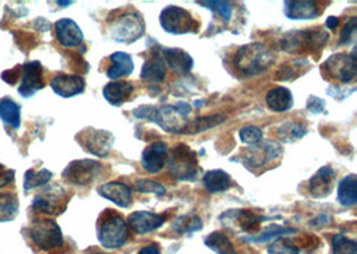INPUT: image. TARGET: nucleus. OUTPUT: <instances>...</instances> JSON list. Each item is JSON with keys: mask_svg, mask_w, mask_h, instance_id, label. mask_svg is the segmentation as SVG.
<instances>
[{"mask_svg": "<svg viewBox=\"0 0 357 254\" xmlns=\"http://www.w3.org/2000/svg\"><path fill=\"white\" fill-rule=\"evenodd\" d=\"M275 64V55L262 43H250L238 48L233 57V64L245 77L265 73Z\"/></svg>", "mask_w": 357, "mask_h": 254, "instance_id": "obj_1", "label": "nucleus"}, {"mask_svg": "<svg viewBox=\"0 0 357 254\" xmlns=\"http://www.w3.org/2000/svg\"><path fill=\"white\" fill-rule=\"evenodd\" d=\"M129 230L123 216L113 209H106L98 218V241L106 249H118L123 246L130 236Z\"/></svg>", "mask_w": 357, "mask_h": 254, "instance_id": "obj_2", "label": "nucleus"}, {"mask_svg": "<svg viewBox=\"0 0 357 254\" xmlns=\"http://www.w3.org/2000/svg\"><path fill=\"white\" fill-rule=\"evenodd\" d=\"M328 40L329 33L320 27H316L308 30H294L285 33L280 40V46L282 51L288 54L303 55L321 50L328 43Z\"/></svg>", "mask_w": 357, "mask_h": 254, "instance_id": "obj_3", "label": "nucleus"}, {"mask_svg": "<svg viewBox=\"0 0 357 254\" xmlns=\"http://www.w3.org/2000/svg\"><path fill=\"white\" fill-rule=\"evenodd\" d=\"M199 170L197 153L185 143H178L167 154V172L174 179L195 182Z\"/></svg>", "mask_w": 357, "mask_h": 254, "instance_id": "obj_4", "label": "nucleus"}, {"mask_svg": "<svg viewBox=\"0 0 357 254\" xmlns=\"http://www.w3.org/2000/svg\"><path fill=\"white\" fill-rule=\"evenodd\" d=\"M109 32L110 36L118 43H132L142 38L145 33L144 16L135 10L123 11L121 15L112 20Z\"/></svg>", "mask_w": 357, "mask_h": 254, "instance_id": "obj_5", "label": "nucleus"}, {"mask_svg": "<svg viewBox=\"0 0 357 254\" xmlns=\"http://www.w3.org/2000/svg\"><path fill=\"white\" fill-rule=\"evenodd\" d=\"M192 112V106L186 102L176 105H165L162 107H154L150 122L162 127L165 131L172 134H182V130L188 124V117Z\"/></svg>", "mask_w": 357, "mask_h": 254, "instance_id": "obj_6", "label": "nucleus"}, {"mask_svg": "<svg viewBox=\"0 0 357 254\" xmlns=\"http://www.w3.org/2000/svg\"><path fill=\"white\" fill-rule=\"evenodd\" d=\"M30 237L33 244L45 252L63 246V234L59 225L49 218L33 220L30 225Z\"/></svg>", "mask_w": 357, "mask_h": 254, "instance_id": "obj_7", "label": "nucleus"}, {"mask_svg": "<svg viewBox=\"0 0 357 254\" xmlns=\"http://www.w3.org/2000/svg\"><path fill=\"white\" fill-rule=\"evenodd\" d=\"M160 23L165 31L173 35L195 33L199 30V23L193 15L178 6L165 7L160 15Z\"/></svg>", "mask_w": 357, "mask_h": 254, "instance_id": "obj_8", "label": "nucleus"}, {"mask_svg": "<svg viewBox=\"0 0 357 254\" xmlns=\"http://www.w3.org/2000/svg\"><path fill=\"white\" fill-rule=\"evenodd\" d=\"M75 140L81 144L84 151L100 158L109 156L115 141L113 133L106 130H98L94 127H86L81 133L77 134Z\"/></svg>", "mask_w": 357, "mask_h": 254, "instance_id": "obj_9", "label": "nucleus"}, {"mask_svg": "<svg viewBox=\"0 0 357 254\" xmlns=\"http://www.w3.org/2000/svg\"><path fill=\"white\" fill-rule=\"evenodd\" d=\"M282 153L284 149L282 146H280V143L265 141L262 144L257 143L255 146H249V149H245L243 154L238 157L249 170H253L261 169L268 163L281 158Z\"/></svg>", "mask_w": 357, "mask_h": 254, "instance_id": "obj_10", "label": "nucleus"}, {"mask_svg": "<svg viewBox=\"0 0 357 254\" xmlns=\"http://www.w3.org/2000/svg\"><path fill=\"white\" fill-rule=\"evenodd\" d=\"M67 204V191L59 185H52L49 188H45L33 198V209L36 213L47 216H59L65 211Z\"/></svg>", "mask_w": 357, "mask_h": 254, "instance_id": "obj_11", "label": "nucleus"}, {"mask_svg": "<svg viewBox=\"0 0 357 254\" xmlns=\"http://www.w3.org/2000/svg\"><path fill=\"white\" fill-rule=\"evenodd\" d=\"M356 50L352 54L339 52L329 57L325 64L321 66V70L326 74L329 80H336L341 83H348L356 77Z\"/></svg>", "mask_w": 357, "mask_h": 254, "instance_id": "obj_12", "label": "nucleus"}, {"mask_svg": "<svg viewBox=\"0 0 357 254\" xmlns=\"http://www.w3.org/2000/svg\"><path fill=\"white\" fill-rule=\"evenodd\" d=\"M102 172V165L94 159H78L67 165L62 177L75 186H86L94 182Z\"/></svg>", "mask_w": 357, "mask_h": 254, "instance_id": "obj_13", "label": "nucleus"}, {"mask_svg": "<svg viewBox=\"0 0 357 254\" xmlns=\"http://www.w3.org/2000/svg\"><path fill=\"white\" fill-rule=\"evenodd\" d=\"M45 87L43 78V66L39 61H31L22 66L20 73V86L17 89L19 94L23 98L31 96Z\"/></svg>", "mask_w": 357, "mask_h": 254, "instance_id": "obj_14", "label": "nucleus"}, {"mask_svg": "<svg viewBox=\"0 0 357 254\" xmlns=\"http://www.w3.org/2000/svg\"><path fill=\"white\" fill-rule=\"evenodd\" d=\"M166 221V217L163 214L151 213L146 210L134 211L128 217V226L135 234H147L157 229H160Z\"/></svg>", "mask_w": 357, "mask_h": 254, "instance_id": "obj_15", "label": "nucleus"}, {"mask_svg": "<svg viewBox=\"0 0 357 254\" xmlns=\"http://www.w3.org/2000/svg\"><path fill=\"white\" fill-rule=\"evenodd\" d=\"M222 217H227V221L236 223L237 227L245 233H257L261 223L268 221V217L261 216L250 209L229 210L222 214Z\"/></svg>", "mask_w": 357, "mask_h": 254, "instance_id": "obj_16", "label": "nucleus"}, {"mask_svg": "<svg viewBox=\"0 0 357 254\" xmlns=\"http://www.w3.org/2000/svg\"><path fill=\"white\" fill-rule=\"evenodd\" d=\"M167 154H169V149L166 143H150L142 153V158H141L142 167L150 174L160 173L165 167Z\"/></svg>", "mask_w": 357, "mask_h": 254, "instance_id": "obj_17", "label": "nucleus"}, {"mask_svg": "<svg viewBox=\"0 0 357 254\" xmlns=\"http://www.w3.org/2000/svg\"><path fill=\"white\" fill-rule=\"evenodd\" d=\"M166 68H167V66L163 59L161 48L160 50L153 48L150 51L149 58L142 66L141 80L146 83H151V84L161 83L166 77Z\"/></svg>", "mask_w": 357, "mask_h": 254, "instance_id": "obj_18", "label": "nucleus"}, {"mask_svg": "<svg viewBox=\"0 0 357 254\" xmlns=\"http://www.w3.org/2000/svg\"><path fill=\"white\" fill-rule=\"evenodd\" d=\"M336 172L331 166H323L308 182V190L313 198H325L328 197L335 186Z\"/></svg>", "mask_w": 357, "mask_h": 254, "instance_id": "obj_19", "label": "nucleus"}, {"mask_svg": "<svg viewBox=\"0 0 357 254\" xmlns=\"http://www.w3.org/2000/svg\"><path fill=\"white\" fill-rule=\"evenodd\" d=\"M52 91L62 98L79 96L86 89V82L79 75L59 74L50 82Z\"/></svg>", "mask_w": 357, "mask_h": 254, "instance_id": "obj_20", "label": "nucleus"}, {"mask_svg": "<svg viewBox=\"0 0 357 254\" xmlns=\"http://www.w3.org/2000/svg\"><path fill=\"white\" fill-rule=\"evenodd\" d=\"M98 194L109 201H112L116 207H129L132 201V191L129 185L119 181H112L98 188Z\"/></svg>", "mask_w": 357, "mask_h": 254, "instance_id": "obj_21", "label": "nucleus"}, {"mask_svg": "<svg viewBox=\"0 0 357 254\" xmlns=\"http://www.w3.org/2000/svg\"><path fill=\"white\" fill-rule=\"evenodd\" d=\"M55 36L63 47H78L83 42L81 27L73 19H59L55 24Z\"/></svg>", "mask_w": 357, "mask_h": 254, "instance_id": "obj_22", "label": "nucleus"}, {"mask_svg": "<svg viewBox=\"0 0 357 254\" xmlns=\"http://www.w3.org/2000/svg\"><path fill=\"white\" fill-rule=\"evenodd\" d=\"M319 1L304 0V1H284V14L293 20H310L321 14Z\"/></svg>", "mask_w": 357, "mask_h": 254, "instance_id": "obj_23", "label": "nucleus"}, {"mask_svg": "<svg viewBox=\"0 0 357 254\" xmlns=\"http://www.w3.org/2000/svg\"><path fill=\"white\" fill-rule=\"evenodd\" d=\"M163 59L177 74H188L193 68V58L182 48L161 47Z\"/></svg>", "mask_w": 357, "mask_h": 254, "instance_id": "obj_24", "label": "nucleus"}, {"mask_svg": "<svg viewBox=\"0 0 357 254\" xmlns=\"http://www.w3.org/2000/svg\"><path fill=\"white\" fill-rule=\"evenodd\" d=\"M265 102H266V106L275 112H288L294 105L291 90L282 86L271 89L265 96Z\"/></svg>", "mask_w": 357, "mask_h": 254, "instance_id": "obj_25", "label": "nucleus"}, {"mask_svg": "<svg viewBox=\"0 0 357 254\" xmlns=\"http://www.w3.org/2000/svg\"><path fill=\"white\" fill-rule=\"evenodd\" d=\"M132 91L134 86L130 82H110L103 87V96L110 105L121 106L130 98Z\"/></svg>", "mask_w": 357, "mask_h": 254, "instance_id": "obj_26", "label": "nucleus"}, {"mask_svg": "<svg viewBox=\"0 0 357 254\" xmlns=\"http://www.w3.org/2000/svg\"><path fill=\"white\" fill-rule=\"evenodd\" d=\"M227 115L221 114V112H214V114L205 115V117H197L192 122L186 124V126L182 130V134L195 135V134L204 133L206 130H211L213 127L222 125L227 121Z\"/></svg>", "mask_w": 357, "mask_h": 254, "instance_id": "obj_27", "label": "nucleus"}, {"mask_svg": "<svg viewBox=\"0 0 357 254\" xmlns=\"http://www.w3.org/2000/svg\"><path fill=\"white\" fill-rule=\"evenodd\" d=\"M112 66L107 68L106 75L110 80H118L122 77H129L134 71V64L130 55L122 51H116L110 57Z\"/></svg>", "mask_w": 357, "mask_h": 254, "instance_id": "obj_28", "label": "nucleus"}, {"mask_svg": "<svg viewBox=\"0 0 357 254\" xmlns=\"http://www.w3.org/2000/svg\"><path fill=\"white\" fill-rule=\"evenodd\" d=\"M337 201L345 207H355L357 204V175L344 177L337 186Z\"/></svg>", "mask_w": 357, "mask_h": 254, "instance_id": "obj_29", "label": "nucleus"}, {"mask_svg": "<svg viewBox=\"0 0 357 254\" xmlns=\"http://www.w3.org/2000/svg\"><path fill=\"white\" fill-rule=\"evenodd\" d=\"M202 184L209 193H221L231 186V177L221 169H214L204 174Z\"/></svg>", "mask_w": 357, "mask_h": 254, "instance_id": "obj_30", "label": "nucleus"}, {"mask_svg": "<svg viewBox=\"0 0 357 254\" xmlns=\"http://www.w3.org/2000/svg\"><path fill=\"white\" fill-rule=\"evenodd\" d=\"M22 106L8 96L0 99V119L4 125L19 128L20 126Z\"/></svg>", "mask_w": 357, "mask_h": 254, "instance_id": "obj_31", "label": "nucleus"}, {"mask_svg": "<svg viewBox=\"0 0 357 254\" xmlns=\"http://www.w3.org/2000/svg\"><path fill=\"white\" fill-rule=\"evenodd\" d=\"M307 133V126L300 122H284L276 130L277 138L285 143L296 142Z\"/></svg>", "mask_w": 357, "mask_h": 254, "instance_id": "obj_32", "label": "nucleus"}, {"mask_svg": "<svg viewBox=\"0 0 357 254\" xmlns=\"http://www.w3.org/2000/svg\"><path fill=\"white\" fill-rule=\"evenodd\" d=\"M205 245L217 254H238L231 241L222 232H213L206 239Z\"/></svg>", "mask_w": 357, "mask_h": 254, "instance_id": "obj_33", "label": "nucleus"}, {"mask_svg": "<svg viewBox=\"0 0 357 254\" xmlns=\"http://www.w3.org/2000/svg\"><path fill=\"white\" fill-rule=\"evenodd\" d=\"M19 201L13 193H0V223H10L17 216Z\"/></svg>", "mask_w": 357, "mask_h": 254, "instance_id": "obj_34", "label": "nucleus"}, {"mask_svg": "<svg viewBox=\"0 0 357 254\" xmlns=\"http://www.w3.org/2000/svg\"><path fill=\"white\" fill-rule=\"evenodd\" d=\"M309 67V62L307 59H297L291 61L288 64L281 66L276 73L277 80H292L298 78L301 74L305 73Z\"/></svg>", "mask_w": 357, "mask_h": 254, "instance_id": "obj_35", "label": "nucleus"}, {"mask_svg": "<svg viewBox=\"0 0 357 254\" xmlns=\"http://www.w3.org/2000/svg\"><path fill=\"white\" fill-rule=\"evenodd\" d=\"M296 230L292 227H285L281 225H271L266 229H264L259 234L255 236H249V237H243V241L245 242H265V241H271L275 237H280V236H285L289 233H294Z\"/></svg>", "mask_w": 357, "mask_h": 254, "instance_id": "obj_36", "label": "nucleus"}, {"mask_svg": "<svg viewBox=\"0 0 357 254\" xmlns=\"http://www.w3.org/2000/svg\"><path fill=\"white\" fill-rule=\"evenodd\" d=\"M52 178V173L47 169H42L39 172L30 169L26 172L24 174V184L23 188L24 190H33L36 188H43L50 182V179Z\"/></svg>", "mask_w": 357, "mask_h": 254, "instance_id": "obj_37", "label": "nucleus"}, {"mask_svg": "<svg viewBox=\"0 0 357 254\" xmlns=\"http://www.w3.org/2000/svg\"><path fill=\"white\" fill-rule=\"evenodd\" d=\"M202 221L198 216L195 214H185L178 217L174 223H173V229L178 233V234H186V233H195L202 229Z\"/></svg>", "mask_w": 357, "mask_h": 254, "instance_id": "obj_38", "label": "nucleus"}, {"mask_svg": "<svg viewBox=\"0 0 357 254\" xmlns=\"http://www.w3.org/2000/svg\"><path fill=\"white\" fill-rule=\"evenodd\" d=\"M197 4L204 6L205 8H209L213 13H215L224 22H230L234 13L233 3L230 1H197Z\"/></svg>", "mask_w": 357, "mask_h": 254, "instance_id": "obj_39", "label": "nucleus"}, {"mask_svg": "<svg viewBox=\"0 0 357 254\" xmlns=\"http://www.w3.org/2000/svg\"><path fill=\"white\" fill-rule=\"evenodd\" d=\"M332 253L357 254V244L342 234H335L332 239Z\"/></svg>", "mask_w": 357, "mask_h": 254, "instance_id": "obj_40", "label": "nucleus"}, {"mask_svg": "<svg viewBox=\"0 0 357 254\" xmlns=\"http://www.w3.org/2000/svg\"><path fill=\"white\" fill-rule=\"evenodd\" d=\"M269 254H300V248L287 239H278L268 246Z\"/></svg>", "mask_w": 357, "mask_h": 254, "instance_id": "obj_41", "label": "nucleus"}, {"mask_svg": "<svg viewBox=\"0 0 357 254\" xmlns=\"http://www.w3.org/2000/svg\"><path fill=\"white\" fill-rule=\"evenodd\" d=\"M135 189L139 193H150V194H155L157 197H162L166 193V189L162 184L153 181V179H147V178H139L135 181Z\"/></svg>", "mask_w": 357, "mask_h": 254, "instance_id": "obj_42", "label": "nucleus"}, {"mask_svg": "<svg viewBox=\"0 0 357 254\" xmlns=\"http://www.w3.org/2000/svg\"><path fill=\"white\" fill-rule=\"evenodd\" d=\"M238 137L245 144L255 146L262 141V130L259 126H244L238 131Z\"/></svg>", "mask_w": 357, "mask_h": 254, "instance_id": "obj_43", "label": "nucleus"}, {"mask_svg": "<svg viewBox=\"0 0 357 254\" xmlns=\"http://www.w3.org/2000/svg\"><path fill=\"white\" fill-rule=\"evenodd\" d=\"M357 17L351 16L349 20L345 23L344 29L341 30L340 45H348L351 43L356 36Z\"/></svg>", "mask_w": 357, "mask_h": 254, "instance_id": "obj_44", "label": "nucleus"}, {"mask_svg": "<svg viewBox=\"0 0 357 254\" xmlns=\"http://www.w3.org/2000/svg\"><path fill=\"white\" fill-rule=\"evenodd\" d=\"M307 109L309 112L313 114H320L324 112L325 110V100L319 96H310L307 102Z\"/></svg>", "mask_w": 357, "mask_h": 254, "instance_id": "obj_45", "label": "nucleus"}, {"mask_svg": "<svg viewBox=\"0 0 357 254\" xmlns=\"http://www.w3.org/2000/svg\"><path fill=\"white\" fill-rule=\"evenodd\" d=\"M14 177H15V170L6 169V166L0 165V189L11 184L14 181Z\"/></svg>", "mask_w": 357, "mask_h": 254, "instance_id": "obj_46", "label": "nucleus"}, {"mask_svg": "<svg viewBox=\"0 0 357 254\" xmlns=\"http://www.w3.org/2000/svg\"><path fill=\"white\" fill-rule=\"evenodd\" d=\"M20 73H22V66H17L14 70H7V71L3 73L1 75H4V77H8V75H10V78H7V80H6L8 84H15V82L20 78Z\"/></svg>", "mask_w": 357, "mask_h": 254, "instance_id": "obj_47", "label": "nucleus"}, {"mask_svg": "<svg viewBox=\"0 0 357 254\" xmlns=\"http://www.w3.org/2000/svg\"><path fill=\"white\" fill-rule=\"evenodd\" d=\"M161 246H160V244H157V242H151V244H149L146 246H144L141 251H139V253L138 254H161Z\"/></svg>", "mask_w": 357, "mask_h": 254, "instance_id": "obj_48", "label": "nucleus"}, {"mask_svg": "<svg viewBox=\"0 0 357 254\" xmlns=\"http://www.w3.org/2000/svg\"><path fill=\"white\" fill-rule=\"evenodd\" d=\"M325 24H326V27H328L329 30L335 31V30H336V27L339 26V17H336V16H329V17L326 19Z\"/></svg>", "mask_w": 357, "mask_h": 254, "instance_id": "obj_49", "label": "nucleus"}, {"mask_svg": "<svg viewBox=\"0 0 357 254\" xmlns=\"http://www.w3.org/2000/svg\"><path fill=\"white\" fill-rule=\"evenodd\" d=\"M58 4L59 6H70V4H73V1H58Z\"/></svg>", "mask_w": 357, "mask_h": 254, "instance_id": "obj_50", "label": "nucleus"}, {"mask_svg": "<svg viewBox=\"0 0 357 254\" xmlns=\"http://www.w3.org/2000/svg\"><path fill=\"white\" fill-rule=\"evenodd\" d=\"M87 254H107V253H102V252H97V253H87Z\"/></svg>", "mask_w": 357, "mask_h": 254, "instance_id": "obj_51", "label": "nucleus"}]
</instances>
